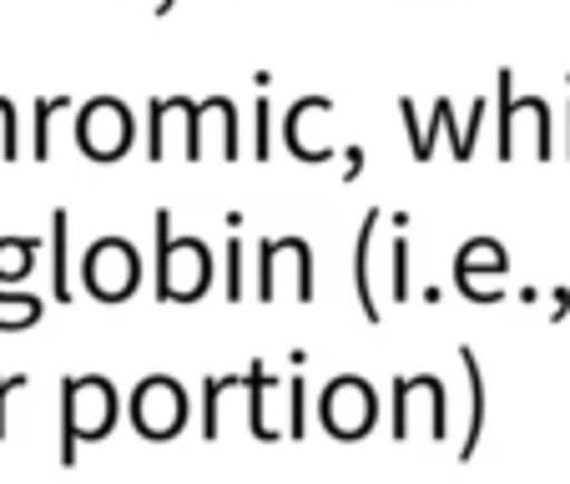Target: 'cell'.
Returning <instances> with one entry per match:
<instances>
[{
    "label": "cell",
    "instance_id": "12",
    "mask_svg": "<svg viewBox=\"0 0 570 484\" xmlns=\"http://www.w3.org/2000/svg\"><path fill=\"white\" fill-rule=\"evenodd\" d=\"M379 213L364 217V233H358V303H364L368 323H379V303H374V283H368V237H374Z\"/></svg>",
    "mask_w": 570,
    "mask_h": 484
},
{
    "label": "cell",
    "instance_id": "9",
    "mask_svg": "<svg viewBox=\"0 0 570 484\" xmlns=\"http://www.w3.org/2000/svg\"><path fill=\"white\" fill-rule=\"evenodd\" d=\"M505 273V248H500L495 237H470L460 248V258H454V278H460V288L464 283H474V273Z\"/></svg>",
    "mask_w": 570,
    "mask_h": 484
},
{
    "label": "cell",
    "instance_id": "13",
    "mask_svg": "<svg viewBox=\"0 0 570 484\" xmlns=\"http://www.w3.org/2000/svg\"><path fill=\"white\" fill-rule=\"evenodd\" d=\"M51 227H56V298H71V283H66V213H56L51 217Z\"/></svg>",
    "mask_w": 570,
    "mask_h": 484
},
{
    "label": "cell",
    "instance_id": "4",
    "mask_svg": "<svg viewBox=\"0 0 570 484\" xmlns=\"http://www.w3.org/2000/svg\"><path fill=\"white\" fill-rule=\"evenodd\" d=\"M81 283L101 303H127L141 283V258L127 237H97L81 258Z\"/></svg>",
    "mask_w": 570,
    "mask_h": 484
},
{
    "label": "cell",
    "instance_id": "7",
    "mask_svg": "<svg viewBox=\"0 0 570 484\" xmlns=\"http://www.w3.org/2000/svg\"><path fill=\"white\" fill-rule=\"evenodd\" d=\"M131 137H137V121H131V111L117 97H97L76 111V141H81L87 157H97V161L121 157L131 147Z\"/></svg>",
    "mask_w": 570,
    "mask_h": 484
},
{
    "label": "cell",
    "instance_id": "6",
    "mask_svg": "<svg viewBox=\"0 0 570 484\" xmlns=\"http://www.w3.org/2000/svg\"><path fill=\"white\" fill-rule=\"evenodd\" d=\"M131 424H137V434H147V439H177V434L187 429V414H193V404H187V388L177 384V378L167 374H151L141 378L137 388H131Z\"/></svg>",
    "mask_w": 570,
    "mask_h": 484
},
{
    "label": "cell",
    "instance_id": "10",
    "mask_svg": "<svg viewBox=\"0 0 570 484\" xmlns=\"http://www.w3.org/2000/svg\"><path fill=\"white\" fill-rule=\"evenodd\" d=\"M36 258H41V243H36V237H0V288L31 278Z\"/></svg>",
    "mask_w": 570,
    "mask_h": 484
},
{
    "label": "cell",
    "instance_id": "1",
    "mask_svg": "<svg viewBox=\"0 0 570 484\" xmlns=\"http://www.w3.org/2000/svg\"><path fill=\"white\" fill-rule=\"evenodd\" d=\"M213 288V253L203 237H167V213L157 217V298L197 303Z\"/></svg>",
    "mask_w": 570,
    "mask_h": 484
},
{
    "label": "cell",
    "instance_id": "16",
    "mask_svg": "<svg viewBox=\"0 0 570 484\" xmlns=\"http://www.w3.org/2000/svg\"><path fill=\"white\" fill-rule=\"evenodd\" d=\"M223 388H227V378H213L207 394H223ZM207 434H217V404H207Z\"/></svg>",
    "mask_w": 570,
    "mask_h": 484
},
{
    "label": "cell",
    "instance_id": "14",
    "mask_svg": "<svg viewBox=\"0 0 570 484\" xmlns=\"http://www.w3.org/2000/svg\"><path fill=\"white\" fill-rule=\"evenodd\" d=\"M394 298H410V248H404V237L394 243Z\"/></svg>",
    "mask_w": 570,
    "mask_h": 484
},
{
    "label": "cell",
    "instance_id": "5",
    "mask_svg": "<svg viewBox=\"0 0 570 484\" xmlns=\"http://www.w3.org/2000/svg\"><path fill=\"white\" fill-rule=\"evenodd\" d=\"M450 429V398H444V384L434 374H414L394 384V434L399 439H444Z\"/></svg>",
    "mask_w": 570,
    "mask_h": 484
},
{
    "label": "cell",
    "instance_id": "3",
    "mask_svg": "<svg viewBox=\"0 0 570 484\" xmlns=\"http://www.w3.org/2000/svg\"><path fill=\"white\" fill-rule=\"evenodd\" d=\"M318 419L323 429L334 434V439H364L368 429L379 424V394L368 378L358 374H338L323 384L318 394Z\"/></svg>",
    "mask_w": 570,
    "mask_h": 484
},
{
    "label": "cell",
    "instance_id": "2",
    "mask_svg": "<svg viewBox=\"0 0 570 484\" xmlns=\"http://www.w3.org/2000/svg\"><path fill=\"white\" fill-rule=\"evenodd\" d=\"M121 414V398L111 388V378L101 374H81V378H66L61 384V419H66V460L76 454V444L101 439L111 434Z\"/></svg>",
    "mask_w": 570,
    "mask_h": 484
},
{
    "label": "cell",
    "instance_id": "11",
    "mask_svg": "<svg viewBox=\"0 0 570 484\" xmlns=\"http://www.w3.org/2000/svg\"><path fill=\"white\" fill-rule=\"evenodd\" d=\"M46 303L36 298V293H11L0 288V334H21V328H31V323H41Z\"/></svg>",
    "mask_w": 570,
    "mask_h": 484
},
{
    "label": "cell",
    "instance_id": "8",
    "mask_svg": "<svg viewBox=\"0 0 570 484\" xmlns=\"http://www.w3.org/2000/svg\"><path fill=\"white\" fill-rule=\"evenodd\" d=\"M288 278L298 298H313V258L303 237H268L263 243V268H258V293L273 298L278 283Z\"/></svg>",
    "mask_w": 570,
    "mask_h": 484
},
{
    "label": "cell",
    "instance_id": "15",
    "mask_svg": "<svg viewBox=\"0 0 570 484\" xmlns=\"http://www.w3.org/2000/svg\"><path fill=\"white\" fill-rule=\"evenodd\" d=\"M16 388H26V378H0V439H6V398H11Z\"/></svg>",
    "mask_w": 570,
    "mask_h": 484
}]
</instances>
